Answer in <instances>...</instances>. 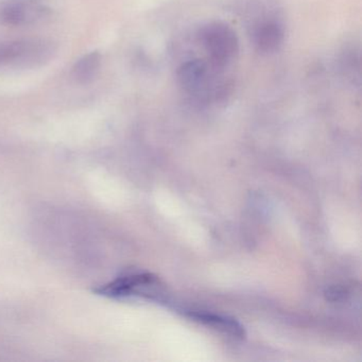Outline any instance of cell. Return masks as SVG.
<instances>
[{"label":"cell","mask_w":362,"mask_h":362,"mask_svg":"<svg viewBox=\"0 0 362 362\" xmlns=\"http://www.w3.org/2000/svg\"><path fill=\"white\" fill-rule=\"evenodd\" d=\"M110 298H143L163 302V285L156 275L148 272L128 273L94 290Z\"/></svg>","instance_id":"obj_1"},{"label":"cell","mask_w":362,"mask_h":362,"mask_svg":"<svg viewBox=\"0 0 362 362\" xmlns=\"http://www.w3.org/2000/svg\"><path fill=\"white\" fill-rule=\"evenodd\" d=\"M199 41L209 56V61L219 69L232 64L239 54V40L228 25L211 22L199 31Z\"/></svg>","instance_id":"obj_2"},{"label":"cell","mask_w":362,"mask_h":362,"mask_svg":"<svg viewBox=\"0 0 362 362\" xmlns=\"http://www.w3.org/2000/svg\"><path fill=\"white\" fill-rule=\"evenodd\" d=\"M217 67L211 62L192 59L182 63L177 69V81L184 92L192 96H207L215 86V71Z\"/></svg>","instance_id":"obj_3"},{"label":"cell","mask_w":362,"mask_h":362,"mask_svg":"<svg viewBox=\"0 0 362 362\" xmlns=\"http://www.w3.org/2000/svg\"><path fill=\"white\" fill-rule=\"evenodd\" d=\"M50 54L45 44L35 41H14L0 44V67L24 65L43 61Z\"/></svg>","instance_id":"obj_4"},{"label":"cell","mask_w":362,"mask_h":362,"mask_svg":"<svg viewBox=\"0 0 362 362\" xmlns=\"http://www.w3.org/2000/svg\"><path fill=\"white\" fill-rule=\"evenodd\" d=\"M47 12L35 0H13L0 9V22L8 26H26L43 20Z\"/></svg>","instance_id":"obj_5"},{"label":"cell","mask_w":362,"mask_h":362,"mask_svg":"<svg viewBox=\"0 0 362 362\" xmlns=\"http://www.w3.org/2000/svg\"><path fill=\"white\" fill-rule=\"evenodd\" d=\"M285 40V29L283 25L274 18L262 20L252 29V42L257 52L262 54L276 52Z\"/></svg>","instance_id":"obj_6"},{"label":"cell","mask_w":362,"mask_h":362,"mask_svg":"<svg viewBox=\"0 0 362 362\" xmlns=\"http://www.w3.org/2000/svg\"><path fill=\"white\" fill-rule=\"evenodd\" d=\"M186 317L194 321L209 326L214 329L219 330L222 334H228L235 339H245V327L234 317L226 315H216V313H205V311L188 310L185 313Z\"/></svg>","instance_id":"obj_7"},{"label":"cell","mask_w":362,"mask_h":362,"mask_svg":"<svg viewBox=\"0 0 362 362\" xmlns=\"http://www.w3.org/2000/svg\"><path fill=\"white\" fill-rule=\"evenodd\" d=\"M101 57L97 52L86 54L73 67L74 80L79 84H88L94 80L100 69Z\"/></svg>","instance_id":"obj_8"},{"label":"cell","mask_w":362,"mask_h":362,"mask_svg":"<svg viewBox=\"0 0 362 362\" xmlns=\"http://www.w3.org/2000/svg\"><path fill=\"white\" fill-rule=\"evenodd\" d=\"M349 291L345 288L334 286V287L328 288L325 290L326 300L329 302H340L346 298Z\"/></svg>","instance_id":"obj_9"}]
</instances>
